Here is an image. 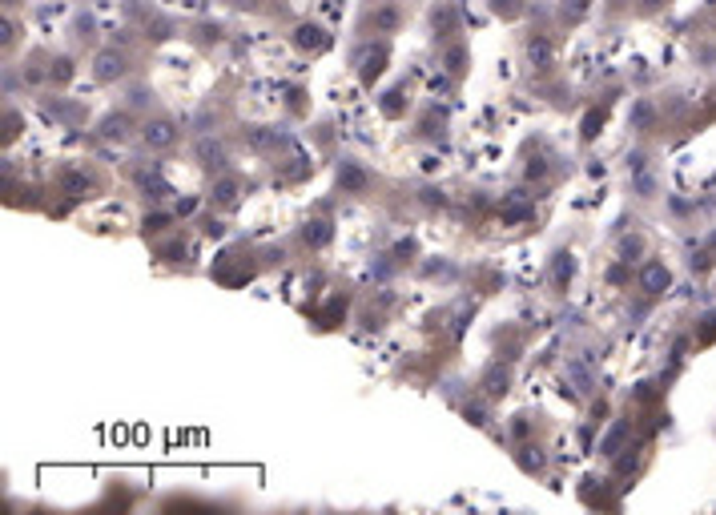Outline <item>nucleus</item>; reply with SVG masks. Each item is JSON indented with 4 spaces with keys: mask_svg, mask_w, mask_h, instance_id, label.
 Instances as JSON below:
<instances>
[{
    "mask_svg": "<svg viewBox=\"0 0 716 515\" xmlns=\"http://www.w3.org/2000/svg\"><path fill=\"white\" fill-rule=\"evenodd\" d=\"M125 73H129L125 52H117V48H105V52H97V61H93V77H97L101 85H113V80H121Z\"/></svg>",
    "mask_w": 716,
    "mask_h": 515,
    "instance_id": "nucleus-1",
    "label": "nucleus"
},
{
    "mask_svg": "<svg viewBox=\"0 0 716 515\" xmlns=\"http://www.w3.org/2000/svg\"><path fill=\"white\" fill-rule=\"evenodd\" d=\"M141 141H145V149H169V145L178 141V125L169 117H153L141 129Z\"/></svg>",
    "mask_w": 716,
    "mask_h": 515,
    "instance_id": "nucleus-2",
    "label": "nucleus"
},
{
    "mask_svg": "<svg viewBox=\"0 0 716 515\" xmlns=\"http://www.w3.org/2000/svg\"><path fill=\"white\" fill-rule=\"evenodd\" d=\"M194 161L201 165V169H222V165H226V145L206 133V137H197V145H194Z\"/></svg>",
    "mask_w": 716,
    "mask_h": 515,
    "instance_id": "nucleus-3",
    "label": "nucleus"
},
{
    "mask_svg": "<svg viewBox=\"0 0 716 515\" xmlns=\"http://www.w3.org/2000/svg\"><path fill=\"white\" fill-rule=\"evenodd\" d=\"M355 64H358V77L366 80V85H371V80L378 77V73H382V64H387V48L382 45H366V48H358V57H355Z\"/></svg>",
    "mask_w": 716,
    "mask_h": 515,
    "instance_id": "nucleus-4",
    "label": "nucleus"
},
{
    "mask_svg": "<svg viewBox=\"0 0 716 515\" xmlns=\"http://www.w3.org/2000/svg\"><path fill=\"white\" fill-rule=\"evenodd\" d=\"M399 24H403L399 4H378L375 13H371V29L375 32H399Z\"/></svg>",
    "mask_w": 716,
    "mask_h": 515,
    "instance_id": "nucleus-5",
    "label": "nucleus"
},
{
    "mask_svg": "<svg viewBox=\"0 0 716 515\" xmlns=\"http://www.w3.org/2000/svg\"><path fill=\"white\" fill-rule=\"evenodd\" d=\"M668 282H672V274H668L660 262H648V266L640 270V290H648V294H660V290H668Z\"/></svg>",
    "mask_w": 716,
    "mask_h": 515,
    "instance_id": "nucleus-6",
    "label": "nucleus"
},
{
    "mask_svg": "<svg viewBox=\"0 0 716 515\" xmlns=\"http://www.w3.org/2000/svg\"><path fill=\"white\" fill-rule=\"evenodd\" d=\"M294 45L302 48V52H318V48H326V32L318 24H298L294 29Z\"/></svg>",
    "mask_w": 716,
    "mask_h": 515,
    "instance_id": "nucleus-7",
    "label": "nucleus"
},
{
    "mask_svg": "<svg viewBox=\"0 0 716 515\" xmlns=\"http://www.w3.org/2000/svg\"><path fill=\"white\" fill-rule=\"evenodd\" d=\"M527 61L536 64V69H547L552 64V41L547 36H531L527 41Z\"/></svg>",
    "mask_w": 716,
    "mask_h": 515,
    "instance_id": "nucleus-8",
    "label": "nucleus"
},
{
    "mask_svg": "<svg viewBox=\"0 0 716 515\" xmlns=\"http://www.w3.org/2000/svg\"><path fill=\"white\" fill-rule=\"evenodd\" d=\"M213 202H217V206H234V202H238V177H222V181L213 185Z\"/></svg>",
    "mask_w": 716,
    "mask_h": 515,
    "instance_id": "nucleus-9",
    "label": "nucleus"
},
{
    "mask_svg": "<svg viewBox=\"0 0 716 515\" xmlns=\"http://www.w3.org/2000/svg\"><path fill=\"white\" fill-rule=\"evenodd\" d=\"M483 395H487V399H503L507 395V370H491L487 379H483Z\"/></svg>",
    "mask_w": 716,
    "mask_h": 515,
    "instance_id": "nucleus-10",
    "label": "nucleus"
},
{
    "mask_svg": "<svg viewBox=\"0 0 716 515\" xmlns=\"http://www.w3.org/2000/svg\"><path fill=\"white\" fill-rule=\"evenodd\" d=\"M302 241H306V246H326V241H330V222H306Z\"/></svg>",
    "mask_w": 716,
    "mask_h": 515,
    "instance_id": "nucleus-11",
    "label": "nucleus"
},
{
    "mask_svg": "<svg viewBox=\"0 0 716 515\" xmlns=\"http://www.w3.org/2000/svg\"><path fill=\"white\" fill-rule=\"evenodd\" d=\"M338 181L346 185V190H366V174L362 169H355V165H342V174H338Z\"/></svg>",
    "mask_w": 716,
    "mask_h": 515,
    "instance_id": "nucleus-12",
    "label": "nucleus"
},
{
    "mask_svg": "<svg viewBox=\"0 0 716 515\" xmlns=\"http://www.w3.org/2000/svg\"><path fill=\"white\" fill-rule=\"evenodd\" d=\"M443 64H447V73H463V64H467V48L463 45H455V48H447V57H443Z\"/></svg>",
    "mask_w": 716,
    "mask_h": 515,
    "instance_id": "nucleus-13",
    "label": "nucleus"
},
{
    "mask_svg": "<svg viewBox=\"0 0 716 515\" xmlns=\"http://www.w3.org/2000/svg\"><path fill=\"white\" fill-rule=\"evenodd\" d=\"M435 29L447 36V32H455V8L451 4H443V8H435Z\"/></svg>",
    "mask_w": 716,
    "mask_h": 515,
    "instance_id": "nucleus-14",
    "label": "nucleus"
},
{
    "mask_svg": "<svg viewBox=\"0 0 716 515\" xmlns=\"http://www.w3.org/2000/svg\"><path fill=\"white\" fill-rule=\"evenodd\" d=\"M61 185H65L69 193H85L89 190V177L77 174V169H69V174H61Z\"/></svg>",
    "mask_w": 716,
    "mask_h": 515,
    "instance_id": "nucleus-15",
    "label": "nucleus"
},
{
    "mask_svg": "<svg viewBox=\"0 0 716 515\" xmlns=\"http://www.w3.org/2000/svg\"><path fill=\"white\" fill-rule=\"evenodd\" d=\"M125 125H129L125 117H109V121H105V137H117V141H121V137H125Z\"/></svg>",
    "mask_w": 716,
    "mask_h": 515,
    "instance_id": "nucleus-16",
    "label": "nucleus"
},
{
    "mask_svg": "<svg viewBox=\"0 0 716 515\" xmlns=\"http://www.w3.org/2000/svg\"><path fill=\"white\" fill-rule=\"evenodd\" d=\"M564 278H571V262H568V254H559V262H555V282H564Z\"/></svg>",
    "mask_w": 716,
    "mask_h": 515,
    "instance_id": "nucleus-17",
    "label": "nucleus"
},
{
    "mask_svg": "<svg viewBox=\"0 0 716 515\" xmlns=\"http://www.w3.org/2000/svg\"><path fill=\"white\" fill-rule=\"evenodd\" d=\"M523 174H527V177H543V174H547V161H543V157L527 161V169H523Z\"/></svg>",
    "mask_w": 716,
    "mask_h": 515,
    "instance_id": "nucleus-18",
    "label": "nucleus"
},
{
    "mask_svg": "<svg viewBox=\"0 0 716 515\" xmlns=\"http://www.w3.org/2000/svg\"><path fill=\"white\" fill-rule=\"evenodd\" d=\"M423 202H427V206H443V202H447V197H443L439 190H423Z\"/></svg>",
    "mask_w": 716,
    "mask_h": 515,
    "instance_id": "nucleus-19",
    "label": "nucleus"
},
{
    "mask_svg": "<svg viewBox=\"0 0 716 515\" xmlns=\"http://www.w3.org/2000/svg\"><path fill=\"white\" fill-rule=\"evenodd\" d=\"M660 4H664V0H640V8H644V13H656Z\"/></svg>",
    "mask_w": 716,
    "mask_h": 515,
    "instance_id": "nucleus-20",
    "label": "nucleus"
}]
</instances>
